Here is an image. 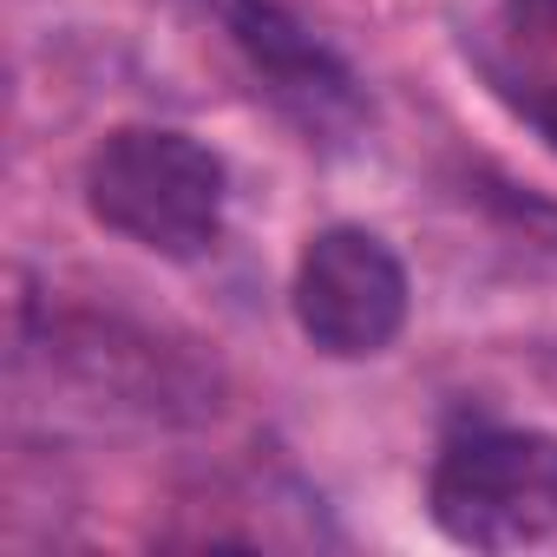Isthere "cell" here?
<instances>
[{
    "mask_svg": "<svg viewBox=\"0 0 557 557\" xmlns=\"http://www.w3.org/2000/svg\"><path fill=\"white\" fill-rule=\"evenodd\" d=\"M296 322L335 361H368L407 329V269L400 256L355 223L309 236L296 262Z\"/></svg>",
    "mask_w": 557,
    "mask_h": 557,
    "instance_id": "cell-3",
    "label": "cell"
},
{
    "mask_svg": "<svg viewBox=\"0 0 557 557\" xmlns=\"http://www.w3.org/2000/svg\"><path fill=\"white\" fill-rule=\"evenodd\" d=\"M433 524L472 550H524L557 531V440L531 426H479L446 440L426 485Z\"/></svg>",
    "mask_w": 557,
    "mask_h": 557,
    "instance_id": "cell-2",
    "label": "cell"
},
{
    "mask_svg": "<svg viewBox=\"0 0 557 557\" xmlns=\"http://www.w3.org/2000/svg\"><path fill=\"white\" fill-rule=\"evenodd\" d=\"M492 79L557 145V0H498Z\"/></svg>",
    "mask_w": 557,
    "mask_h": 557,
    "instance_id": "cell-5",
    "label": "cell"
},
{
    "mask_svg": "<svg viewBox=\"0 0 557 557\" xmlns=\"http://www.w3.org/2000/svg\"><path fill=\"white\" fill-rule=\"evenodd\" d=\"M86 203L151 256H203L223 230V158L164 125L112 132L86 164Z\"/></svg>",
    "mask_w": 557,
    "mask_h": 557,
    "instance_id": "cell-1",
    "label": "cell"
},
{
    "mask_svg": "<svg viewBox=\"0 0 557 557\" xmlns=\"http://www.w3.org/2000/svg\"><path fill=\"white\" fill-rule=\"evenodd\" d=\"M223 21H230L243 60L262 73L269 99L289 119H302L309 132H348L361 119V92H355L348 66L315 34H302L275 0H223Z\"/></svg>",
    "mask_w": 557,
    "mask_h": 557,
    "instance_id": "cell-4",
    "label": "cell"
}]
</instances>
